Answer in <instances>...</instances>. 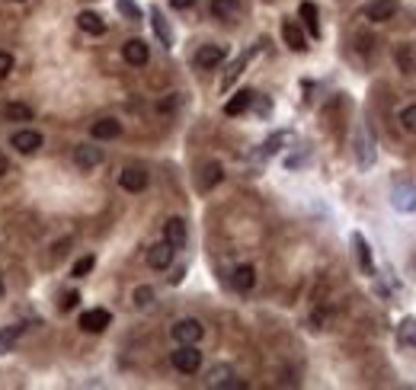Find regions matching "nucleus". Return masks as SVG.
<instances>
[{"instance_id":"nucleus-20","label":"nucleus","mask_w":416,"mask_h":390,"mask_svg":"<svg viewBox=\"0 0 416 390\" xmlns=\"http://www.w3.org/2000/svg\"><path fill=\"white\" fill-rule=\"evenodd\" d=\"M241 13V0H212V16L215 20H234Z\"/></svg>"},{"instance_id":"nucleus-3","label":"nucleus","mask_w":416,"mask_h":390,"mask_svg":"<svg viewBox=\"0 0 416 390\" xmlns=\"http://www.w3.org/2000/svg\"><path fill=\"white\" fill-rule=\"evenodd\" d=\"M391 205L400 214H413L416 212V183H397L391 189Z\"/></svg>"},{"instance_id":"nucleus-12","label":"nucleus","mask_w":416,"mask_h":390,"mask_svg":"<svg viewBox=\"0 0 416 390\" xmlns=\"http://www.w3.org/2000/svg\"><path fill=\"white\" fill-rule=\"evenodd\" d=\"M163 240H167L173 250H183V246H186V221L170 218L167 224H163Z\"/></svg>"},{"instance_id":"nucleus-17","label":"nucleus","mask_w":416,"mask_h":390,"mask_svg":"<svg viewBox=\"0 0 416 390\" xmlns=\"http://www.w3.org/2000/svg\"><path fill=\"white\" fill-rule=\"evenodd\" d=\"M77 26H81L87 35H103V33H106V23H103V16L93 13V10H83V13H77Z\"/></svg>"},{"instance_id":"nucleus-27","label":"nucleus","mask_w":416,"mask_h":390,"mask_svg":"<svg viewBox=\"0 0 416 390\" xmlns=\"http://www.w3.org/2000/svg\"><path fill=\"white\" fill-rule=\"evenodd\" d=\"M253 55H256V48H250V52H247V55H241V58H237V61H234V67H231V71H228V77H224V90H228V86H231V84H234V80H237V77H241V71H243V67H247V61H250V58H253Z\"/></svg>"},{"instance_id":"nucleus-11","label":"nucleus","mask_w":416,"mask_h":390,"mask_svg":"<svg viewBox=\"0 0 416 390\" xmlns=\"http://www.w3.org/2000/svg\"><path fill=\"white\" fill-rule=\"evenodd\" d=\"M119 185L125 192H141V189H148V173L138 170V166H128V170L119 173Z\"/></svg>"},{"instance_id":"nucleus-32","label":"nucleus","mask_w":416,"mask_h":390,"mask_svg":"<svg viewBox=\"0 0 416 390\" xmlns=\"http://www.w3.org/2000/svg\"><path fill=\"white\" fill-rule=\"evenodd\" d=\"M10 71H13V55L0 52V80H4V77H10Z\"/></svg>"},{"instance_id":"nucleus-34","label":"nucleus","mask_w":416,"mask_h":390,"mask_svg":"<svg viewBox=\"0 0 416 390\" xmlns=\"http://www.w3.org/2000/svg\"><path fill=\"white\" fill-rule=\"evenodd\" d=\"M208 176H205V183H202V185H205V189H208V185H212V183H218V179H221V166H218V164H208Z\"/></svg>"},{"instance_id":"nucleus-8","label":"nucleus","mask_w":416,"mask_h":390,"mask_svg":"<svg viewBox=\"0 0 416 390\" xmlns=\"http://www.w3.org/2000/svg\"><path fill=\"white\" fill-rule=\"evenodd\" d=\"M173 246L167 243V240H161V243H154L148 250V265L151 269H157V272H167L170 265H173Z\"/></svg>"},{"instance_id":"nucleus-15","label":"nucleus","mask_w":416,"mask_h":390,"mask_svg":"<svg viewBox=\"0 0 416 390\" xmlns=\"http://www.w3.org/2000/svg\"><path fill=\"white\" fill-rule=\"evenodd\" d=\"M352 246H356V256H359V269L365 275H375V263H371V246L362 234H352Z\"/></svg>"},{"instance_id":"nucleus-33","label":"nucleus","mask_w":416,"mask_h":390,"mask_svg":"<svg viewBox=\"0 0 416 390\" xmlns=\"http://www.w3.org/2000/svg\"><path fill=\"white\" fill-rule=\"evenodd\" d=\"M77 301H81V294H77V291H67L64 298H61V311H74Z\"/></svg>"},{"instance_id":"nucleus-18","label":"nucleus","mask_w":416,"mask_h":390,"mask_svg":"<svg viewBox=\"0 0 416 390\" xmlns=\"http://www.w3.org/2000/svg\"><path fill=\"white\" fill-rule=\"evenodd\" d=\"M90 134H93L96 141L119 138V134H122V122H115V119H100V122H93V128H90Z\"/></svg>"},{"instance_id":"nucleus-16","label":"nucleus","mask_w":416,"mask_h":390,"mask_svg":"<svg viewBox=\"0 0 416 390\" xmlns=\"http://www.w3.org/2000/svg\"><path fill=\"white\" fill-rule=\"evenodd\" d=\"M74 164L81 166V170H93V166L103 164V151L100 147H90V144H81L74 151Z\"/></svg>"},{"instance_id":"nucleus-4","label":"nucleus","mask_w":416,"mask_h":390,"mask_svg":"<svg viewBox=\"0 0 416 390\" xmlns=\"http://www.w3.org/2000/svg\"><path fill=\"white\" fill-rule=\"evenodd\" d=\"M224 58H228V48H224V45H202L199 52L192 55L195 67H202V71H212V67H218Z\"/></svg>"},{"instance_id":"nucleus-6","label":"nucleus","mask_w":416,"mask_h":390,"mask_svg":"<svg viewBox=\"0 0 416 390\" xmlns=\"http://www.w3.org/2000/svg\"><path fill=\"white\" fill-rule=\"evenodd\" d=\"M10 144L16 147V151L23 154V157H29V154H35L45 141H42L39 132H33V128H20V132H13V138H10Z\"/></svg>"},{"instance_id":"nucleus-28","label":"nucleus","mask_w":416,"mask_h":390,"mask_svg":"<svg viewBox=\"0 0 416 390\" xmlns=\"http://www.w3.org/2000/svg\"><path fill=\"white\" fill-rule=\"evenodd\" d=\"M93 265H96V256H81L74 263V269H71V275L74 278H83V275H90L93 272Z\"/></svg>"},{"instance_id":"nucleus-13","label":"nucleus","mask_w":416,"mask_h":390,"mask_svg":"<svg viewBox=\"0 0 416 390\" xmlns=\"http://www.w3.org/2000/svg\"><path fill=\"white\" fill-rule=\"evenodd\" d=\"M282 39H285V45H289L291 52H304V48H308V39H304V29L298 26L295 20H285V23H282Z\"/></svg>"},{"instance_id":"nucleus-30","label":"nucleus","mask_w":416,"mask_h":390,"mask_svg":"<svg viewBox=\"0 0 416 390\" xmlns=\"http://www.w3.org/2000/svg\"><path fill=\"white\" fill-rule=\"evenodd\" d=\"M134 304H138V307H151V304H154V288H148V285L134 288Z\"/></svg>"},{"instance_id":"nucleus-21","label":"nucleus","mask_w":416,"mask_h":390,"mask_svg":"<svg viewBox=\"0 0 416 390\" xmlns=\"http://www.w3.org/2000/svg\"><path fill=\"white\" fill-rule=\"evenodd\" d=\"M231 285H234L237 291H250L256 285V269L253 265H237L234 275H231Z\"/></svg>"},{"instance_id":"nucleus-24","label":"nucleus","mask_w":416,"mask_h":390,"mask_svg":"<svg viewBox=\"0 0 416 390\" xmlns=\"http://www.w3.org/2000/svg\"><path fill=\"white\" fill-rule=\"evenodd\" d=\"M397 343L407 345V349H416V320L413 317L400 320V326H397Z\"/></svg>"},{"instance_id":"nucleus-23","label":"nucleus","mask_w":416,"mask_h":390,"mask_svg":"<svg viewBox=\"0 0 416 390\" xmlns=\"http://www.w3.org/2000/svg\"><path fill=\"white\" fill-rule=\"evenodd\" d=\"M356 151H359V166H362V170H369V166L375 164V151H371V141H369V134H365V132L356 134Z\"/></svg>"},{"instance_id":"nucleus-10","label":"nucleus","mask_w":416,"mask_h":390,"mask_svg":"<svg viewBox=\"0 0 416 390\" xmlns=\"http://www.w3.org/2000/svg\"><path fill=\"white\" fill-rule=\"evenodd\" d=\"M397 16V0H371L365 7V20L371 23H388Z\"/></svg>"},{"instance_id":"nucleus-31","label":"nucleus","mask_w":416,"mask_h":390,"mask_svg":"<svg viewBox=\"0 0 416 390\" xmlns=\"http://www.w3.org/2000/svg\"><path fill=\"white\" fill-rule=\"evenodd\" d=\"M119 10H122V13L128 16V20H141V10L134 7L132 0H119Z\"/></svg>"},{"instance_id":"nucleus-29","label":"nucleus","mask_w":416,"mask_h":390,"mask_svg":"<svg viewBox=\"0 0 416 390\" xmlns=\"http://www.w3.org/2000/svg\"><path fill=\"white\" fill-rule=\"evenodd\" d=\"M400 128L403 132H410V134H416V103L413 106H407V109H400Z\"/></svg>"},{"instance_id":"nucleus-36","label":"nucleus","mask_w":416,"mask_h":390,"mask_svg":"<svg viewBox=\"0 0 416 390\" xmlns=\"http://www.w3.org/2000/svg\"><path fill=\"white\" fill-rule=\"evenodd\" d=\"M7 166H10V164H7V157H4V154H0V176H4V173H7Z\"/></svg>"},{"instance_id":"nucleus-1","label":"nucleus","mask_w":416,"mask_h":390,"mask_svg":"<svg viewBox=\"0 0 416 390\" xmlns=\"http://www.w3.org/2000/svg\"><path fill=\"white\" fill-rule=\"evenodd\" d=\"M170 336H173L176 345H195L202 336H205V326H202L195 317H183V320H176L173 323Z\"/></svg>"},{"instance_id":"nucleus-14","label":"nucleus","mask_w":416,"mask_h":390,"mask_svg":"<svg viewBox=\"0 0 416 390\" xmlns=\"http://www.w3.org/2000/svg\"><path fill=\"white\" fill-rule=\"evenodd\" d=\"M253 100H256V93L253 90H241V93H234L228 103H224V115H243L250 106H253Z\"/></svg>"},{"instance_id":"nucleus-7","label":"nucleus","mask_w":416,"mask_h":390,"mask_svg":"<svg viewBox=\"0 0 416 390\" xmlns=\"http://www.w3.org/2000/svg\"><path fill=\"white\" fill-rule=\"evenodd\" d=\"M122 58H125L132 67H144L148 64V58H151L148 42L144 39H128L125 45H122Z\"/></svg>"},{"instance_id":"nucleus-37","label":"nucleus","mask_w":416,"mask_h":390,"mask_svg":"<svg viewBox=\"0 0 416 390\" xmlns=\"http://www.w3.org/2000/svg\"><path fill=\"white\" fill-rule=\"evenodd\" d=\"M0 294H4V278H0Z\"/></svg>"},{"instance_id":"nucleus-35","label":"nucleus","mask_w":416,"mask_h":390,"mask_svg":"<svg viewBox=\"0 0 416 390\" xmlns=\"http://www.w3.org/2000/svg\"><path fill=\"white\" fill-rule=\"evenodd\" d=\"M170 4H173L176 10H189V7H192V4H195V0H170Z\"/></svg>"},{"instance_id":"nucleus-22","label":"nucleus","mask_w":416,"mask_h":390,"mask_svg":"<svg viewBox=\"0 0 416 390\" xmlns=\"http://www.w3.org/2000/svg\"><path fill=\"white\" fill-rule=\"evenodd\" d=\"M298 16L304 20L308 33L314 35V39H320V23H317V7L311 4V0H301V7H298Z\"/></svg>"},{"instance_id":"nucleus-26","label":"nucleus","mask_w":416,"mask_h":390,"mask_svg":"<svg viewBox=\"0 0 416 390\" xmlns=\"http://www.w3.org/2000/svg\"><path fill=\"white\" fill-rule=\"evenodd\" d=\"M20 333H23V326H20V323L4 326V330H0V352H10V349H13V343L20 339Z\"/></svg>"},{"instance_id":"nucleus-2","label":"nucleus","mask_w":416,"mask_h":390,"mask_svg":"<svg viewBox=\"0 0 416 390\" xmlns=\"http://www.w3.org/2000/svg\"><path fill=\"white\" fill-rule=\"evenodd\" d=\"M170 362H173V368L180 371V374H195V371L202 368V352L195 349V345H180V349L170 355Z\"/></svg>"},{"instance_id":"nucleus-25","label":"nucleus","mask_w":416,"mask_h":390,"mask_svg":"<svg viewBox=\"0 0 416 390\" xmlns=\"http://www.w3.org/2000/svg\"><path fill=\"white\" fill-rule=\"evenodd\" d=\"M4 119H10V122H33V109H29L26 103H7V106H4Z\"/></svg>"},{"instance_id":"nucleus-19","label":"nucleus","mask_w":416,"mask_h":390,"mask_svg":"<svg viewBox=\"0 0 416 390\" xmlns=\"http://www.w3.org/2000/svg\"><path fill=\"white\" fill-rule=\"evenodd\" d=\"M151 26H154V33H157V39H161L163 48L173 45V33H170V26H167V20H163L161 7H151Z\"/></svg>"},{"instance_id":"nucleus-5","label":"nucleus","mask_w":416,"mask_h":390,"mask_svg":"<svg viewBox=\"0 0 416 390\" xmlns=\"http://www.w3.org/2000/svg\"><path fill=\"white\" fill-rule=\"evenodd\" d=\"M208 387H231V390H237V387H243V381L234 374V368L231 365H215V368L208 371Z\"/></svg>"},{"instance_id":"nucleus-9","label":"nucleus","mask_w":416,"mask_h":390,"mask_svg":"<svg viewBox=\"0 0 416 390\" xmlns=\"http://www.w3.org/2000/svg\"><path fill=\"white\" fill-rule=\"evenodd\" d=\"M109 323H112V314H109L106 307H93V311L81 314V330L83 333H103Z\"/></svg>"}]
</instances>
